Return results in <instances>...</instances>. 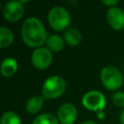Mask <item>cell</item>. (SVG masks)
I'll list each match as a JSON object with an SVG mask.
<instances>
[{
    "label": "cell",
    "instance_id": "cell-1",
    "mask_svg": "<svg viewBox=\"0 0 124 124\" xmlns=\"http://www.w3.org/2000/svg\"><path fill=\"white\" fill-rule=\"evenodd\" d=\"M21 39L30 47H41L47 40L46 31L42 21L35 16L26 18L21 26Z\"/></svg>",
    "mask_w": 124,
    "mask_h": 124
},
{
    "label": "cell",
    "instance_id": "cell-2",
    "mask_svg": "<svg viewBox=\"0 0 124 124\" xmlns=\"http://www.w3.org/2000/svg\"><path fill=\"white\" fill-rule=\"evenodd\" d=\"M66 90L65 79L57 75L48 77L43 83L42 93L44 98L55 99L60 97Z\"/></svg>",
    "mask_w": 124,
    "mask_h": 124
},
{
    "label": "cell",
    "instance_id": "cell-3",
    "mask_svg": "<svg viewBox=\"0 0 124 124\" xmlns=\"http://www.w3.org/2000/svg\"><path fill=\"white\" fill-rule=\"evenodd\" d=\"M47 20L49 25L54 30L62 31L69 28L71 22V16L64 7L55 6L49 10L47 15Z\"/></svg>",
    "mask_w": 124,
    "mask_h": 124
},
{
    "label": "cell",
    "instance_id": "cell-4",
    "mask_svg": "<svg viewBox=\"0 0 124 124\" xmlns=\"http://www.w3.org/2000/svg\"><path fill=\"white\" fill-rule=\"evenodd\" d=\"M100 78L103 85L108 90H116L123 83V76L121 72L114 66H105L100 74Z\"/></svg>",
    "mask_w": 124,
    "mask_h": 124
},
{
    "label": "cell",
    "instance_id": "cell-5",
    "mask_svg": "<svg viewBox=\"0 0 124 124\" xmlns=\"http://www.w3.org/2000/svg\"><path fill=\"white\" fill-rule=\"evenodd\" d=\"M81 103L85 108L92 111L104 110L106 106V98L103 93L97 90H91L86 92L81 99Z\"/></svg>",
    "mask_w": 124,
    "mask_h": 124
},
{
    "label": "cell",
    "instance_id": "cell-6",
    "mask_svg": "<svg viewBox=\"0 0 124 124\" xmlns=\"http://www.w3.org/2000/svg\"><path fill=\"white\" fill-rule=\"evenodd\" d=\"M31 62L32 65L39 70L46 69L52 62L51 51L47 47L44 46L35 48L31 55Z\"/></svg>",
    "mask_w": 124,
    "mask_h": 124
},
{
    "label": "cell",
    "instance_id": "cell-7",
    "mask_svg": "<svg viewBox=\"0 0 124 124\" xmlns=\"http://www.w3.org/2000/svg\"><path fill=\"white\" fill-rule=\"evenodd\" d=\"M2 14L6 20L10 22L17 21L24 14V6L21 1H10L5 3L2 8Z\"/></svg>",
    "mask_w": 124,
    "mask_h": 124
},
{
    "label": "cell",
    "instance_id": "cell-8",
    "mask_svg": "<svg viewBox=\"0 0 124 124\" xmlns=\"http://www.w3.org/2000/svg\"><path fill=\"white\" fill-rule=\"evenodd\" d=\"M106 19L108 24L114 30H121L124 28V10L120 7H110L106 13Z\"/></svg>",
    "mask_w": 124,
    "mask_h": 124
},
{
    "label": "cell",
    "instance_id": "cell-9",
    "mask_svg": "<svg viewBox=\"0 0 124 124\" xmlns=\"http://www.w3.org/2000/svg\"><path fill=\"white\" fill-rule=\"evenodd\" d=\"M78 117L77 108L70 103H65L60 106L57 111V118L61 124H74Z\"/></svg>",
    "mask_w": 124,
    "mask_h": 124
},
{
    "label": "cell",
    "instance_id": "cell-10",
    "mask_svg": "<svg viewBox=\"0 0 124 124\" xmlns=\"http://www.w3.org/2000/svg\"><path fill=\"white\" fill-rule=\"evenodd\" d=\"M64 41L71 46H78L82 39L81 33L76 27H69L64 31Z\"/></svg>",
    "mask_w": 124,
    "mask_h": 124
},
{
    "label": "cell",
    "instance_id": "cell-11",
    "mask_svg": "<svg viewBox=\"0 0 124 124\" xmlns=\"http://www.w3.org/2000/svg\"><path fill=\"white\" fill-rule=\"evenodd\" d=\"M0 71L1 74L6 78H10L14 76L17 71V61L12 57L5 58L1 63Z\"/></svg>",
    "mask_w": 124,
    "mask_h": 124
},
{
    "label": "cell",
    "instance_id": "cell-12",
    "mask_svg": "<svg viewBox=\"0 0 124 124\" xmlns=\"http://www.w3.org/2000/svg\"><path fill=\"white\" fill-rule=\"evenodd\" d=\"M44 102H45L44 96H39V95L33 96L27 100L25 108H26L27 112H29L31 114H35L42 109Z\"/></svg>",
    "mask_w": 124,
    "mask_h": 124
},
{
    "label": "cell",
    "instance_id": "cell-13",
    "mask_svg": "<svg viewBox=\"0 0 124 124\" xmlns=\"http://www.w3.org/2000/svg\"><path fill=\"white\" fill-rule=\"evenodd\" d=\"M46 44V47L50 51L57 52L64 48V38H62L57 34H53L47 37Z\"/></svg>",
    "mask_w": 124,
    "mask_h": 124
},
{
    "label": "cell",
    "instance_id": "cell-14",
    "mask_svg": "<svg viewBox=\"0 0 124 124\" xmlns=\"http://www.w3.org/2000/svg\"><path fill=\"white\" fill-rule=\"evenodd\" d=\"M14 41V34L6 26L0 27V47L5 48L8 47Z\"/></svg>",
    "mask_w": 124,
    "mask_h": 124
},
{
    "label": "cell",
    "instance_id": "cell-15",
    "mask_svg": "<svg viewBox=\"0 0 124 124\" xmlns=\"http://www.w3.org/2000/svg\"><path fill=\"white\" fill-rule=\"evenodd\" d=\"M32 124H60V122L51 113H42L34 118Z\"/></svg>",
    "mask_w": 124,
    "mask_h": 124
},
{
    "label": "cell",
    "instance_id": "cell-16",
    "mask_svg": "<svg viewBox=\"0 0 124 124\" xmlns=\"http://www.w3.org/2000/svg\"><path fill=\"white\" fill-rule=\"evenodd\" d=\"M0 123L1 124H21V120L16 112L6 111L2 114Z\"/></svg>",
    "mask_w": 124,
    "mask_h": 124
},
{
    "label": "cell",
    "instance_id": "cell-17",
    "mask_svg": "<svg viewBox=\"0 0 124 124\" xmlns=\"http://www.w3.org/2000/svg\"><path fill=\"white\" fill-rule=\"evenodd\" d=\"M112 103L119 108H124V92L123 91H116L115 93H113Z\"/></svg>",
    "mask_w": 124,
    "mask_h": 124
},
{
    "label": "cell",
    "instance_id": "cell-18",
    "mask_svg": "<svg viewBox=\"0 0 124 124\" xmlns=\"http://www.w3.org/2000/svg\"><path fill=\"white\" fill-rule=\"evenodd\" d=\"M102 3L109 6V8H110V7H115V5L119 3V1L118 0H102Z\"/></svg>",
    "mask_w": 124,
    "mask_h": 124
},
{
    "label": "cell",
    "instance_id": "cell-19",
    "mask_svg": "<svg viewBox=\"0 0 124 124\" xmlns=\"http://www.w3.org/2000/svg\"><path fill=\"white\" fill-rule=\"evenodd\" d=\"M119 122H120V124H124V108L121 110V112L119 114Z\"/></svg>",
    "mask_w": 124,
    "mask_h": 124
},
{
    "label": "cell",
    "instance_id": "cell-20",
    "mask_svg": "<svg viewBox=\"0 0 124 124\" xmlns=\"http://www.w3.org/2000/svg\"><path fill=\"white\" fill-rule=\"evenodd\" d=\"M97 116H98L99 119H103L104 116H105V112H104V110H99V111H97Z\"/></svg>",
    "mask_w": 124,
    "mask_h": 124
},
{
    "label": "cell",
    "instance_id": "cell-21",
    "mask_svg": "<svg viewBox=\"0 0 124 124\" xmlns=\"http://www.w3.org/2000/svg\"><path fill=\"white\" fill-rule=\"evenodd\" d=\"M81 124H98V123L95 122V121H93V120H86V121L82 122Z\"/></svg>",
    "mask_w": 124,
    "mask_h": 124
},
{
    "label": "cell",
    "instance_id": "cell-22",
    "mask_svg": "<svg viewBox=\"0 0 124 124\" xmlns=\"http://www.w3.org/2000/svg\"><path fill=\"white\" fill-rule=\"evenodd\" d=\"M123 69H124V65H123Z\"/></svg>",
    "mask_w": 124,
    "mask_h": 124
}]
</instances>
